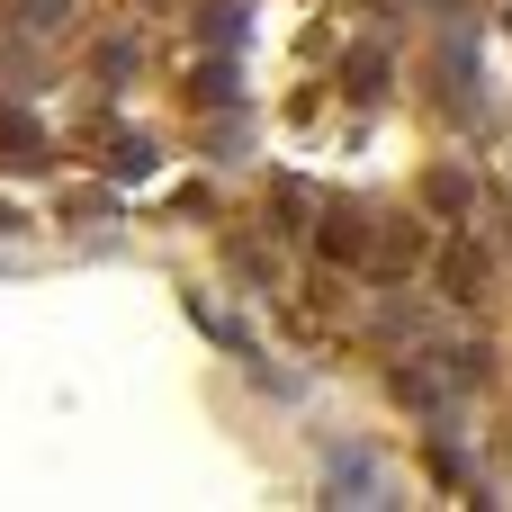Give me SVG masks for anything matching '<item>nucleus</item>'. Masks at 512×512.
<instances>
[{"label":"nucleus","mask_w":512,"mask_h":512,"mask_svg":"<svg viewBox=\"0 0 512 512\" xmlns=\"http://www.w3.org/2000/svg\"><path fill=\"white\" fill-rule=\"evenodd\" d=\"M369 234H378V225H369L360 207H324V216H315V252H324L333 270H369Z\"/></svg>","instance_id":"obj_1"},{"label":"nucleus","mask_w":512,"mask_h":512,"mask_svg":"<svg viewBox=\"0 0 512 512\" xmlns=\"http://www.w3.org/2000/svg\"><path fill=\"white\" fill-rule=\"evenodd\" d=\"M477 207V180L468 171H432V216H468Z\"/></svg>","instance_id":"obj_3"},{"label":"nucleus","mask_w":512,"mask_h":512,"mask_svg":"<svg viewBox=\"0 0 512 512\" xmlns=\"http://www.w3.org/2000/svg\"><path fill=\"white\" fill-rule=\"evenodd\" d=\"M441 288L450 297H486V252L477 243H441Z\"/></svg>","instance_id":"obj_2"}]
</instances>
